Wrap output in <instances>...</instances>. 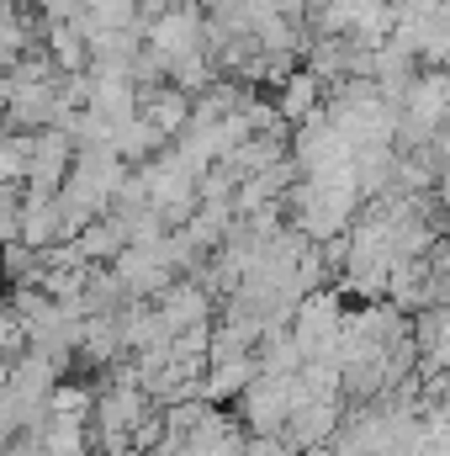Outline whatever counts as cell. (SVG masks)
Here are the masks:
<instances>
[{"instance_id":"7","label":"cell","mask_w":450,"mask_h":456,"mask_svg":"<svg viewBox=\"0 0 450 456\" xmlns=\"http://www.w3.org/2000/svg\"><path fill=\"white\" fill-rule=\"evenodd\" d=\"M43 48H48V59H53L64 75H80V69H91V43H85V32H80L75 21H48V32H43Z\"/></svg>"},{"instance_id":"6","label":"cell","mask_w":450,"mask_h":456,"mask_svg":"<svg viewBox=\"0 0 450 456\" xmlns=\"http://www.w3.org/2000/svg\"><path fill=\"white\" fill-rule=\"evenodd\" d=\"M276 112L286 117V122H308L313 112H324V80H318L313 69H292V75L281 80Z\"/></svg>"},{"instance_id":"8","label":"cell","mask_w":450,"mask_h":456,"mask_svg":"<svg viewBox=\"0 0 450 456\" xmlns=\"http://www.w3.org/2000/svg\"><path fill=\"white\" fill-rule=\"evenodd\" d=\"M159 143H165V138L133 112V117H122V122L112 127V143H107V149H112L122 165H149V159L159 154Z\"/></svg>"},{"instance_id":"9","label":"cell","mask_w":450,"mask_h":456,"mask_svg":"<svg viewBox=\"0 0 450 456\" xmlns=\"http://www.w3.org/2000/svg\"><path fill=\"white\" fill-rule=\"evenodd\" d=\"M80 409H91V398H85L80 387H59V393H53V414H75V419H80Z\"/></svg>"},{"instance_id":"11","label":"cell","mask_w":450,"mask_h":456,"mask_svg":"<svg viewBox=\"0 0 450 456\" xmlns=\"http://www.w3.org/2000/svg\"><path fill=\"white\" fill-rule=\"evenodd\" d=\"M202 5H213V0H202Z\"/></svg>"},{"instance_id":"3","label":"cell","mask_w":450,"mask_h":456,"mask_svg":"<svg viewBox=\"0 0 450 456\" xmlns=\"http://www.w3.org/2000/svg\"><path fill=\"white\" fill-rule=\"evenodd\" d=\"M238 403H244V419L254 425V436H281L286 414H292V377L254 371V382L238 393Z\"/></svg>"},{"instance_id":"10","label":"cell","mask_w":450,"mask_h":456,"mask_svg":"<svg viewBox=\"0 0 450 456\" xmlns=\"http://www.w3.org/2000/svg\"><path fill=\"white\" fill-rule=\"evenodd\" d=\"M440 208L450 213V154H446V165H440Z\"/></svg>"},{"instance_id":"5","label":"cell","mask_w":450,"mask_h":456,"mask_svg":"<svg viewBox=\"0 0 450 456\" xmlns=\"http://www.w3.org/2000/svg\"><path fill=\"white\" fill-rule=\"evenodd\" d=\"M339 430V398H313V403H302V409H292L286 414V446L292 452H308V446H324V441H334Z\"/></svg>"},{"instance_id":"1","label":"cell","mask_w":450,"mask_h":456,"mask_svg":"<svg viewBox=\"0 0 450 456\" xmlns=\"http://www.w3.org/2000/svg\"><path fill=\"white\" fill-rule=\"evenodd\" d=\"M143 43L165 59V69L181 53H202L207 48V11H202V0H170L159 16H149Z\"/></svg>"},{"instance_id":"2","label":"cell","mask_w":450,"mask_h":456,"mask_svg":"<svg viewBox=\"0 0 450 456\" xmlns=\"http://www.w3.org/2000/svg\"><path fill=\"white\" fill-rule=\"evenodd\" d=\"M350 154H355V143L334 127V117H329V112H313L308 122H297L292 165H297L302 175H313V170H334V165H350Z\"/></svg>"},{"instance_id":"4","label":"cell","mask_w":450,"mask_h":456,"mask_svg":"<svg viewBox=\"0 0 450 456\" xmlns=\"http://www.w3.org/2000/svg\"><path fill=\"white\" fill-rule=\"evenodd\" d=\"M138 117L159 133V138H175L186 122H191V96L181 91V86H149V91H138Z\"/></svg>"}]
</instances>
